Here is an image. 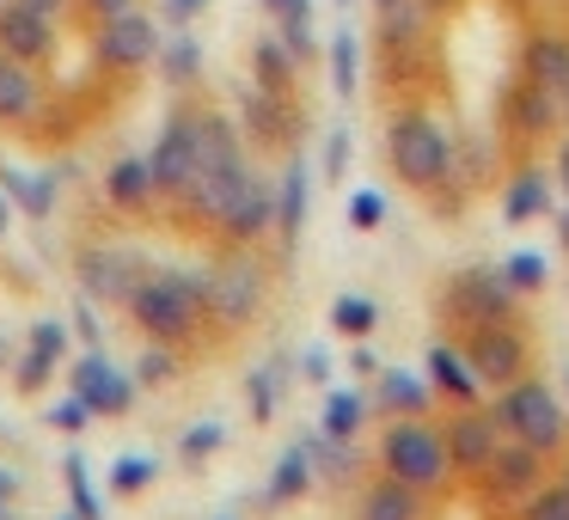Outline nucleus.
<instances>
[{
    "label": "nucleus",
    "mask_w": 569,
    "mask_h": 520,
    "mask_svg": "<svg viewBox=\"0 0 569 520\" xmlns=\"http://www.w3.org/2000/svg\"><path fill=\"white\" fill-rule=\"evenodd\" d=\"M490 410H496V422H502L508 441L539 447L545 459H569V404H563V392H557L551 380L527 373V380L490 392Z\"/></svg>",
    "instance_id": "nucleus-5"
},
{
    "label": "nucleus",
    "mask_w": 569,
    "mask_h": 520,
    "mask_svg": "<svg viewBox=\"0 0 569 520\" xmlns=\"http://www.w3.org/2000/svg\"><path fill=\"white\" fill-rule=\"evenodd\" d=\"M361 68H368L361 31H356V26H337L331 43H325V74H331V92H337V99H356V92H361Z\"/></svg>",
    "instance_id": "nucleus-29"
},
{
    "label": "nucleus",
    "mask_w": 569,
    "mask_h": 520,
    "mask_svg": "<svg viewBox=\"0 0 569 520\" xmlns=\"http://www.w3.org/2000/svg\"><path fill=\"white\" fill-rule=\"evenodd\" d=\"M368 392H356V386H331L325 392V410H319V429L337 434V441H356L361 429H368Z\"/></svg>",
    "instance_id": "nucleus-33"
},
{
    "label": "nucleus",
    "mask_w": 569,
    "mask_h": 520,
    "mask_svg": "<svg viewBox=\"0 0 569 520\" xmlns=\"http://www.w3.org/2000/svg\"><path fill=\"white\" fill-rule=\"evenodd\" d=\"M557 478H563V483H569V459H563V471H557Z\"/></svg>",
    "instance_id": "nucleus-58"
},
{
    "label": "nucleus",
    "mask_w": 569,
    "mask_h": 520,
    "mask_svg": "<svg viewBox=\"0 0 569 520\" xmlns=\"http://www.w3.org/2000/svg\"><path fill=\"white\" fill-rule=\"evenodd\" d=\"M515 74L539 80L551 92H569V26H532L520 38V62Z\"/></svg>",
    "instance_id": "nucleus-23"
},
{
    "label": "nucleus",
    "mask_w": 569,
    "mask_h": 520,
    "mask_svg": "<svg viewBox=\"0 0 569 520\" xmlns=\"http://www.w3.org/2000/svg\"><path fill=\"white\" fill-rule=\"evenodd\" d=\"M373 417H429L435 410V386L410 368H380L373 373V392H368Z\"/></svg>",
    "instance_id": "nucleus-26"
},
{
    "label": "nucleus",
    "mask_w": 569,
    "mask_h": 520,
    "mask_svg": "<svg viewBox=\"0 0 569 520\" xmlns=\"http://www.w3.org/2000/svg\"><path fill=\"white\" fill-rule=\"evenodd\" d=\"M496 129H502V148L515 153V160H527L532 148L557 141V129H563V92L515 74L502 87V104H496Z\"/></svg>",
    "instance_id": "nucleus-9"
},
{
    "label": "nucleus",
    "mask_w": 569,
    "mask_h": 520,
    "mask_svg": "<svg viewBox=\"0 0 569 520\" xmlns=\"http://www.w3.org/2000/svg\"><path fill=\"white\" fill-rule=\"evenodd\" d=\"M422 7H429V13H435V26H441V19H453L459 7H466V0H422Z\"/></svg>",
    "instance_id": "nucleus-53"
},
{
    "label": "nucleus",
    "mask_w": 569,
    "mask_h": 520,
    "mask_svg": "<svg viewBox=\"0 0 569 520\" xmlns=\"http://www.w3.org/2000/svg\"><path fill=\"white\" fill-rule=\"evenodd\" d=\"M62 43V19L31 7V0H0V56H13V62H31L43 68Z\"/></svg>",
    "instance_id": "nucleus-17"
},
{
    "label": "nucleus",
    "mask_w": 569,
    "mask_h": 520,
    "mask_svg": "<svg viewBox=\"0 0 569 520\" xmlns=\"http://www.w3.org/2000/svg\"><path fill=\"white\" fill-rule=\"evenodd\" d=\"M56 520H80V514H56Z\"/></svg>",
    "instance_id": "nucleus-61"
},
{
    "label": "nucleus",
    "mask_w": 569,
    "mask_h": 520,
    "mask_svg": "<svg viewBox=\"0 0 569 520\" xmlns=\"http://www.w3.org/2000/svg\"><path fill=\"white\" fill-rule=\"evenodd\" d=\"M300 74H307V68L295 62V50H288L276 31H258V38H251V87H263V92H300Z\"/></svg>",
    "instance_id": "nucleus-27"
},
{
    "label": "nucleus",
    "mask_w": 569,
    "mask_h": 520,
    "mask_svg": "<svg viewBox=\"0 0 569 520\" xmlns=\"http://www.w3.org/2000/svg\"><path fill=\"white\" fill-rule=\"evenodd\" d=\"M214 233H221V246H263V239H276V178H263L251 166Z\"/></svg>",
    "instance_id": "nucleus-16"
},
{
    "label": "nucleus",
    "mask_w": 569,
    "mask_h": 520,
    "mask_svg": "<svg viewBox=\"0 0 569 520\" xmlns=\"http://www.w3.org/2000/svg\"><path fill=\"white\" fill-rule=\"evenodd\" d=\"M0 190L26 221H50L56 197H62V178L56 172H19V166H0Z\"/></svg>",
    "instance_id": "nucleus-28"
},
{
    "label": "nucleus",
    "mask_w": 569,
    "mask_h": 520,
    "mask_svg": "<svg viewBox=\"0 0 569 520\" xmlns=\"http://www.w3.org/2000/svg\"><path fill=\"white\" fill-rule=\"evenodd\" d=\"M349 227H356V233H380L386 227V197L380 190H349Z\"/></svg>",
    "instance_id": "nucleus-43"
},
{
    "label": "nucleus",
    "mask_w": 569,
    "mask_h": 520,
    "mask_svg": "<svg viewBox=\"0 0 569 520\" xmlns=\"http://www.w3.org/2000/svg\"><path fill=\"white\" fill-rule=\"evenodd\" d=\"M13 214H19V209L7 202V190H0V246H7V233H13Z\"/></svg>",
    "instance_id": "nucleus-54"
},
{
    "label": "nucleus",
    "mask_w": 569,
    "mask_h": 520,
    "mask_svg": "<svg viewBox=\"0 0 569 520\" xmlns=\"http://www.w3.org/2000/svg\"><path fill=\"white\" fill-rule=\"evenodd\" d=\"M74 331L87 337L92 349H99V312H92V300H87V294H80V307H74Z\"/></svg>",
    "instance_id": "nucleus-49"
},
{
    "label": "nucleus",
    "mask_w": 569,
    "mask_h": 520,
    "mask_svg": "<svg viewBox=\"0 0 569 520\" xmlns=\"http://www.w3.org/2000/svg\"><path fill=\"white\" fill-rule=\"evenodd\" d=\"M496 270L508 276V288H515L520 300H532V294H545V288H551V263H545V251H508L502 263H496Z\"/></svg>",
    "instance_id": "nucleus-35"
},
{
    "label": "nucleus",
    "mask_w": 569,
    "mask_h": 520,
    "mask_svg": "<svg viewBox=\"0 0 569 520\" xmlns=\"http://www.w3.org/2000/svg\"><path fill=\"white\" fill-rule=\"evenodd\" d=\"M74 7L99 26V19H117V13H129V7H141V0H74Z\"/></svg>",
    "instance_id": "nucleus-47"
},
{
    "label": "nucleus",
    "mask_w": 569,
    "mask_h": 520,
    "mask_svg": "<svg viewBox=\"0 0 569 520\" xmlns=\"http://www.w3.org/2000/svg\"><path fill=\"white\" fill-rule=\"evenodd\" d=\"M148 166H153V190H160V202L178 209L184 190L197 184V104H172V111H166V129H160V141H153Z\"/></svg>",
    "instance_id": "nucleus-12"
},
{
    "label": "nucleus",
    "mask_w": 569,
    "mask_h": 520,
    "mask_svg": "<svg viewBox=\"0 0 569 520\" xmlns=\"http://www.w3.org/2000/svg\"><path fill=\"white\" fill-rule=\"evenodd\" d=\"M386 166L392 178L422 197L435 214H459L466 209V190L453 184V123L435 111L429 99H398L386 111Z\"/></svg>",
    "instance_id": "nucleus-1"
},
{
    "label": "nucleus",
    "mask_w": 569,
    "mask_h": 520,
    "mask_svg": "<svg viewBox=\"0 0 569 520\" xmlns=\"http://www.w3.org/2000/svg\"><path fill=\"white\" fill-rule=\"evenodd\" d=\"M349 153H356L349 129H331V136H325V184H337V178L349 172Z\"/></svg>",
    "instance_id": "nucleus-44"
},
{
    "label": "nucleus",
    "mask_w": 569,
    "mask_h": 520,
    "mask_svg": "<svg viewBox=\"0 0 569 520\" xmlns=\"http://www.w3.org/2000/svg\"><path fill=\"white\" fill-rule=\"evenodd\" d=\"M87 422H92V410L80 404L74 392H68V398H56V404H50V429H62V434H80Z\"/></svg>",
    "instance_id": "nucleus-45"
},
{
    "label": "nucleus",
    "mask_w": 569,
    "mask_h": 520,
    "mask_svg": "<svg viewBox=\"0 0 569 520\" xmlns=\"http://www.w3.org/2000/svg\"><path fill=\"white\" fill-rule=\"evenodd\" d=\"M129 373H136V386H148V392H160V386H172L178 373H184V361H178V349H166V343H148V349L136 356V368H129Z\"/></svg>",
    "instance_id": "nucleus-39"
},
{
    "label": "nucleus",
    "mask_w": 569,
    "mask_h": 520,
    "mask_svg": "<svg viewBox=\"0 0 569 520\" xmlns=\"http://www.w3.org/2000/svg\"><path fill=\"white\" fill-rule=\"evenodd\" d=\"M386 7H405V0H373V13H386Z\"/></svg>",
    "instance_id": "nucleus-56"
},
{
    "label": "nucleus",
    "mask_w": 569,
    "mask_h": 520,
    "mask_svg": "<svg viewBox=\"0 0 569 520\" xmlns=\"http://www.w3.org/2000/svg\"><path fill=\"white\" fill-rule=\"evenodd\" d=\"M312 483H319V471H312V459H307V447H288L282 459L270 466V483H263V502L270 508H295L300 496H312Z\"/></svg>",
    "instance_id": "nucleus-30"
},
{
    "label": "nucleus",
    "mask_w": 569,
    "mask_h": 520,
    "mask_svg": "<svg viewBox=\"0 0 569 520\" xmlns=\"http://www.w3.org/2000/svg\"><path fill=\"white\" fill-rule=\"evenodd\" d=\"M74 276H80V294L92 300V307H129V294H136V282L148 276V258L129 246H80L74 251Z\"/></svg>",
    "instance_id": "nucleus-13"
},
{
    "label": "nucleus",
    "mask_w": 569,
    "mask_h": 520,
    "mask_svg": "<svg viewBox=\"0 0 569 520\" xmlns=\"http://www.w3.org/2000/svg\"><path fill=\"white\" fill-rule=\"evenodd\" d=\"M104 209L123 214V221H141V214L160 209V190H153V166L148 153H123V160L104 166Z\"/></svg>",
    "instance_id": "nucleus-20"
},
{
    "label": "nucleus",
    "mask_w": 569,
    "mask_h": 520,
    "mask_svg": "<svg viewBox=\"0 0 569 520\" xmlns=\"http://www.w3.org/2000/svg\"><path fill=\"white\" fill-rule=\"evenodd\" d=\"M563 404H569V361H563Z\"/></svg>",
    "instance_id": "nucleus-57"
},
{
    "label": "nucleus",
    "mask_w": 569,
    "mask_h": 520,
    "mask_svg": "<svg viewBox=\"0 0 569 520\" xmlns=\"http://www.w3.org/2000/svg\"><path fill=\"white\" fill-rule=\"evenodd\" d=\"M56 368H62V356H56V349L26 343V356H19V368H13V392H19V398H38L43 386L56 380Z\"/></svg>",
    "instance_id": "nucleus-37"
},
{
    "label": "nucleus",
    "mask_w": 569,
    "mask_h": 520,
    "mask_svg": "<svg viewBox=\"0 0 569 520\" xmlns=\"http://www.w3.org/2000/svg\"><path fill=\"white\" fill-rule=\"evenodd\" d=\"M300 447H307L312 471H319L325 483H361V453H356V441H337V434L312 429Z\"/></svg>",
    "instance_id": "nucleus-32"
},
{
    "label": "nucleus",
    "mask_w": 569,
    "mask_h": 520,
    "mask_svg": "<svg viewBox=\"0 0 569 520\" xmlns=\"http://www.w3.org/2000/svg\"><path fill=\"white\" fill-rule=\"evenodd\" d=\"M160 43H166V19L153 7H129V13L92 26V62L117 80H136L160 62Z\"/></svg>",
    "instance_id": "nucleus-8"
},
{
    "label": "nucleus",
    "mask_w": 569,
    "mask_h": 520,
    "mask_svg": "<svg viewBox=\"0 0 569 520\" xmlns=\"http://www.w3.org/2000/svg\"><path fill=\"white\" fill-rule=\"evenodd\" d=\"M373 471L422 490L429 502H441L453 490V459H447V441H441V422L435 417H386L380 441H373Z\"/></svg>",
    "instance_id": "nucleus-3"
},
{
    "label": "nucleus",
    "mask_w": 569,
    "mask_h": 520,
    "mask_svg": "<svg viewBox=\"0 0 569 520\" xmlns=\"http://www.w3.org/2000/svg\"><path fill=\"white\" fill-rule=\"evenodd\" d=\"M282 361H263V368L246 373V404H251V422H270L276 404H282Z\"/></svg>",
    "instance_id": "nucleus-36"
},
{
    "label": "nucleus",
    "mask_w": 569,
    "mask_h": 520,
    "mask_svg": "<svg viewBox=\"0 0 569 520\" xmlns=\"http://www.w3.org/2000/svg\"><path fill=\"white\" fill-rule=\"evenodd\" d=\"M13 502H19V471L0 466V520H19V514H13Z\"/></svg>",
    "instance_id": "nucleus-50"
},
{
    "label": "nucleus",
    "mask_w": 569,
    "mask_h": 520,
    "mask_svg": "<svg viewBox=\"0 0 569 520\" xmlns=\"http://www.w3.org/2000/svg\"><path fill=\"white\" fill-rule=\"evenodd\" d=\"M239 136H246L251 153H295L300 136H307V104L300 92H263V87H246L239 99Z\"/></svg>",
    "instance_id": "nucleus-11"
},
{
    "label": "nucleus",
    "mask_w": 569,
    "mask_h": 520,
    "mask_svg": "<svg viewBox=\"0 0 569 520\" xmlns=\"http://www.w3.org/2000/svg\"><path fill=\"white\" fill-rule=\"evenodd\" d=\"M349 368H356L361 380H373V373H380V356H373L368 343H356V356H349Z\"/></svg>",
    "instance_id": "nucleus-51"
},
{
    "label": "nucleus",
    "mask_w": 569,
    "mask_h": 520,
    "mask_svg": "<svg viewBox=\"0 0 569 520\" xmlns=\"http://www.w3.org/2000/svg\"><path fill=\"white\" fill-rule=\"evenodd\" d=\"M551 209H557L551 166H539V160H508V172H502V221H508V227H527V221H545Z\"/></svg>",
    "instance_id": "nucleus-19"
},
{
    "label": "nucleus",
    "mask_w": 569,
    "mask_h": 520,
    "mask_svg": "<svg viewBox=\"0 0 569 520\" xmlns=\"http://www.w3.org/2000/svg\"><path fill=\"white\" fill-rule=\"evenodd\" d=\"M62 483H68V496H74V514H80V520H104V502H99V490H92L87 459H80V453L62 459Z\"/></svg>",
    "instance_id": "nucleus-41"
},
{
    "label": "nucleus",
    "mask_w": 569,
    "mask_h": 520,
    "mask_svg": "<svg viewBox=\"0 0 569 520\" xmlns=\"http://www.w3.org/2000/svg\"><path fill=\"white\" fill-rule=\"evenodd\" d=\"M422 380L435 386V398H441L447 410L453 404H483V386H478V373H471V361H466V349L453 343V337H435L429 343V356H422Z\"/></svg>",
    "instance_id": "nucleus-21"
},
{
    "label": "nucleus",
    "mask_w": 569,
    "mask_h": 520,
    "mask_svg": "<svg viewBox=\"0 0 569 520\" xmlns=\"http://www.w3.org/2000/svg\"><path fill=\"white\" fill-rule=\"evenodd\" d=\"M307 214H312V166H307V153L295 148L282 160V172H276V251H282V258L300 251Z\"/></svg>",
    "instance_id": "nucleus-18"
},
{
    "label": "nucleus",
    "mask_w": 569,
    "mask_h": 520,
    "mask_svg": "<svg viewBox=\"0 0 569 520\" xmlns=\"http://www.w3.org/2000/svg\"><path fill=\"white\" fill-rule=\"evenodd\" d=\"M31 7H43V13H56V19H62L68 7H74V0H31Z\"/></svg>",
    "instance_id": "nucleus-55"
},
{
    "label": "nucleus",
    "mask_w": 569,
    "mask_h": 520,
    "mask_svg": "<svg viewBox=\"0 0 569 520\" xmlns=\"http://www.w3.org/2000/svg\"><path fill=\"white\" fill-rule=\"evenodd\" d=\"M337 7H349V0H337Z\"/></svg>",
    "instance_id": "nucleus-63"
},
{
    "label": "nucleus",
    "mask_w": 569,
    "mask_h": 520,
    "mask_svg": "<svg viewBox=\"0 0 569 520\" xmlns=\"http://www.w3.org/2000/svg\"><path fill=\"white\" fill-rule=\"evenodd\" d=\"M263 7V19H270V31L295 50V62L300 68H312L325 56V43H319V7L312 0H258Z\"/></svg>",
    "instance_id": "nucleus-25"
},
{
    "label": "nucleus",
    "mask_w": 569,
    "mask_h": 520,
    "mask_svg": "<svg viewBox=\"0 0 569 520\" xmlns=\"http://www.w3.org/2000/svg\"><path fill=\"white\" fill-rule=\"evenodd\" d=\"M551 184L569 197V123L557 129V141H551Z\"/></svg>",
    "instance_id": "nucleus-46"
},
{
    "label": "nucleus",
    "mask_w": 569,
    "mask_h": 520,
    "mask_svg": "<svg viewBox=\"0 0 569 520\" xmlns=\"http://www.w3.org/2000/svg\"><path fill=\"white\" fill-rule=\"evenodd\" d=\"M429 496L410 490V483L386 478V471H373V478L356 483V502H349V520H429Z\"/></svg>",
    "instance_id": "nucleus-22"
},
{
    "label": "nucleus",
    "mask_w": 569,
    "mask_h": 520,
    "mask_svg": "<svg viewBox=\"0 0 569 520\" xmlns=\"http://www.w3.org/2000/svg\"><path fill=\"white\" fill-rule=\"evenodd\" d=\"M43 74L31 62H13L0 56V129H31L43 117Z\"/></svg>",
    "instance_id": "nucleus-24"
},
{
    "label": "nucleus",
    "mask_w": 569,
    "mask_h": 520,
    "mask_svg": "<svg viewBox=\"0 0 569 520\" xmlns=\"http://www.w3.org/2000/svg\"><path fill=\"white\" fill-rule=\"evenodd\" d=\"M68 392H74L92 417H129L141 386H136V373H123L104 349H87V356H74V368H68Z\"/></svg>",
    "instance_id": "nucleus-15"
},
{
    "label": "nucleus",
    "mask_w": 569,
    "mask_h": 520,
    "mask_svg": "<svg viewBox=\"0 0 569 520\" xmlns=\"http://www.w3.org/2000/svg\"><path fill=\"white\" fill-rule=\"evenodd\" d=\"M123 312L148 343L190 349L209 331V270H166V263H148V276L136 282V294H129Z\"/></svg>",
    "instance_id": "nucleus-2"
},
{
    "label": "nucleus",
    "mask_w": 569,
    "mask_h": 520,
    "mask_svg": "<svg viewBox=\"0 0 569 520\" xmlns=\"http://www.w3.org/2000/svg\"><path fill=\"white\" fill-rule=\"evenodd\" d=\"M508 520H569V483L551 471V478H545L539 490H532V496H527V502H520Z\"/></svg>",
    "instance_id": "nucleus-38"
},
{
    "label": "nucleus",
    "mask_w": 569,
    "mask_h": 520,
    "mask_svg": "<svg viewBox=\"0 0 569 520\" xmlns=\"http://www.w3.org/2000/svg\"><path fill=\"white\" fill-rule=\"evenodd\" d=\"M214 520H233V514H214Z\"/></svg>",
    "instance_id": "nucleus-62"
},
{
    "label": "nucleus",
    "mask_w": 569,
    "mask_h": 520,
    "mask_svg": "<svg viewBox=\"0 0 569 520\" xmlns=\"http://www.w3.org/2000/svg\"><path fill=\"white\" fill-rule=\"evenodd\" d=\"M435 319L447 324V337H466L478 324H502L520 319V294L508 288V276L496 263H459L435 294Z\"/></svg>",
    "instance_id": "nucleus-6"
},
{
    "label": "nucleus",
    "mask_w": 569,
    "mask_h": 520,
    "mask_svg": "<svg viewBox=\"0 0 569 520\" xmlns=\"http://www.w3.org/2000/svg\"><path fill=\"white\" fill-rule=\"evenodd\" d=\"M563 123H569V92H563Z\"/></svg>",
    "instance_id": "nucleus-59"
},
{
    "label": "nucleus",
    "mask_w": 569,
    "mask_h": 520,
    "mask_svg": "<svg viewBox=\"0 0 569 520\" xmlns=\"http://www.w3.org/2000/svg\"><path fill=\"white\" fill-rule=\"evenodd\" d=\"M0 361H7V337H0Z\"/></svg>",
    "instance_id": "nucleus-60"
},
{
    "label": "nucleus",
    "mask_w": 569,
    "mask_h": 520,
    "mask_svg": "<svg viewBox=\"0 0 569 520\" xmlns=\"http://www.w3.org/2000/svg\"><path fill=\"white\" fill-rule=\"evenodd\" d=\"M153 74H160L172 92H190V87L202 80V38L166 26V43H160V62H153Z\"/></svg>",
    "instance_id": "nucleus-31"
},
{
    "label": "nucleus",
    "mask_w": 569,
    "mask_h": 520,
    "mask_svg": "<svg viewBox=\"0 0 569 520\" xmlns=\"http://www.w3.org/2000/svg\"><path fill=\"white\" fill-rule=\"evenodd\" d=\"M227 447V422H190L184 434H178V459H184V466H202V459H214Z\"/></svg>",
    "instance_id": "nucleus-40"
},
{
    "label": "nucleus",
    "mask_w": 569,
    "mask_h": 520,
    "mask_svg": "<svg viewBox=\"0 0 569 520\" xmlns=\"http://www.w3.org/2000/svg\"><path fill=\"white\" fill-rule=\"evenodd\" d=\"M551 221H557V246H563V258H569V197H563V209H551Z\"/></svg>",
    "instance_id": "nucleus-52"
},
{
    "label": "nucleus",
    "mask_w": 569,
    "mask_h": 520,
    "mask_svg": "<svg viewBox=\"0 0 569 520\" xmlns=\"http://www.w3.org/2000/svg\"><path fill=\"white\" fill-rule=\"evenodd\" d=\"M557 471V459H545L539 447H527V441H502L496 447V459L471 478V496H478L490 514H515L520 502H527L532 490H539L545 478Z\"/></svg>",
    "instance_id": "nucleus-10"
},
{
    "label": "nucleus",
    "mask_w": 569,
    "mask_h": 520,
    "mask_svg": "<svg viewBox=\"0 0 569 520\" xmlns=\"http://www.w3.org/2000/svg\"><path fill=\"white\" fill-rule=\"evenodd\" d=\"M459 349H466L471 373H478L483 392H502V386L527 380V373H539L532 361H539V343H532L527 319H502V324H478V331L453 337Z\"/></svg>",
    "instance_id": "nucleus-7"
},
{
    "label": "nucleus",
    "mask_w": 569,
    "mask_h": 520,
    "mask_svg": "<svg viewBox=\"0 0 569 520\" xmlns=\"http://www.w3.org/2000/svg\"><path fill=\"white\" fill-rule=\"evenodd\" d=\"M331 331L349 337V343H368L380 331V300L373 294H337L331 300Z\"/></svg>",
    "instance_id": "nucleus-34"
},
{
    "label": "nucleus",
    "mask_w": 569,
    "mask_h": 520,
    "mask_svg": "<svg viewBox=\"0 0 569 520\" xmlns=\"http://www.w3.org/2000/svg\"><path fill=\"white\" fill-rule=\"evenodd\" d=\"M153 478H160V466H153L148 453H123V459L111 466V478H104V483H111V496H141Z\"/></svg>",
    "instance_id": "nucleus-42"
},
{
    "label": "nucleus",
    "mask_w": 569,
    "mask_h": 520,
    "mask_svg": "<svg viewBox=\"0 0 569 520\" xmlns=\"http://www.w3.org/2000/svg\"><path fill=\"white\" fill-rule=\"evenodd\" d=\"M270 258L258 246H221V258L209 263V324L221 337H239L246 324H258V312L270 307Z\"/></svg>",
    "instance_id": "nucleus-4"
},
{
    "label": "nucleus",
    "mask_w": 569,
    "mask_h": 520,
    "mask_svg": "<svg viewBox=\"0 0 569 520\" xmlns=\"http://www.w3.org/2000/svg\"><path fill=\"white\" fill-rule=\"evenodd\" d=\"M300 380L325 386V380H331V356H325V349H307V356H300Z\"/></svg>",
    "instance_id": "nucleus-48"
},
{
    "label": "nucleus",
    "mask_w": 569,
    "mask_h": 520,
    "mask_svg": "<svg viewBox=\"0 0 569 520\" xmlns=\"http://www.w3.org/2000/svg\"><path fill=\"white\" fill-rule=\"evenodd\" d=\"M441 441H447V459H453V478L471 483L496 459V447H502L508 434H502V422H496L490 398H483V404H453V410H447V417H441Z\"/></svg>",
    "instance_id": "nucleus-14"
}]
</instances>
